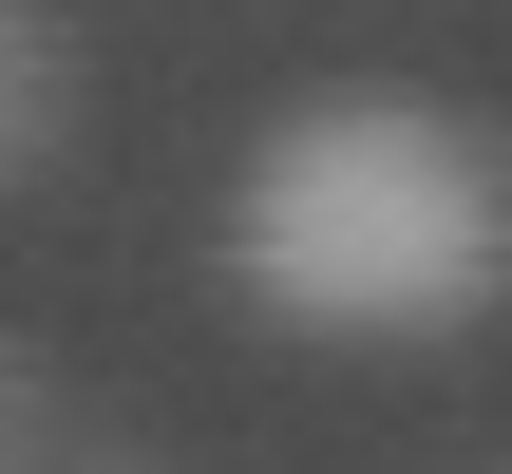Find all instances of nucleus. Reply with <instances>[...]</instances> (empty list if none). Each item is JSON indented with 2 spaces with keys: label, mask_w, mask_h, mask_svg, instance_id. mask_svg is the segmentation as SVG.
Returning <instances> with one entry per match:
<instances>
[{
  "label": "nucleus",
  "mask_w": 512,
  "mask_h": 474,
  "mask_svg": "<svg viewBox=\"0 0 512 474\" xmlns=\"http://www.w3.org/2000/svg\"><path fill=\"white\" fill-rule=\"evenodd\" d=\"M19 133H38V57H19V19H0V171H19Z\"/></svg>",
  "instance_id": "obj_2"
},
{
  "label": "nucleus",
  "mask_w": 512,
  "mask_h": 474,
  "mask_svg": "<svg viewBox=\"0 0 512 474\" xmlns=\"http://www.w3.org/2000/svg\"><path fill=\"white\" fill-rule=\"evenodd\" d=\"M247 285L323 342H418V323H475L512 266V209H494V152L418 95H323L247 152V209H228Z\"/></svg>",
  "instance_id": "obj_1"
}]
</instances>
